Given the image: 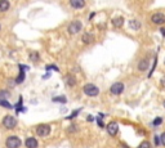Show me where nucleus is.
Wrapping results in <instances>:
<instances>
[{
  "label": "nucleus",
  "mask_w": 165,
  "mask_h": 148,
  "mask_svg": "<svg viewBox=\"0 0 165 148\" xmlns=\"http://www.w3.org/2000/svg\"><path fill=\"white\" fill-rule=\"evenodd\" d=\"M83 90H84V94L88 97H97L98 94H100V89H98V86H95L94 84H85Z\"/></svg>",
  "instance_id": "f257e3e1"
},
{
  "label": "nucleus",
  "mask_w": 165,
  "mask_h": 148,
  "mask_svg": "<svg viewBox=\"0 0 165 148\" xmlns=\"http://www.w3.org/2000/svg\"><path fill=\"white\" fill-rule=\"evenodd\" d=\"M81 30H83V23L80 22V21H72V22L67 26V31H69V34H71V35L79 34Z\"/></svg>",
  "instance_id": "f03ea898"
},
{
  "label": "nucleus",
  "mask_w": 165,
  "mask_h": 148,
  "mask_svg": "<svg viewBox=\"0 0 165 148\" xmlns=\"http://www.w3.org/2000/svg\"><path fill=\"white\" fill-rule=\"evenodd\" d=\"M21 143H22L21 139L18 138V136H16V135L8 136L7 141H5L7 148H19V147H21Z\"/></svg>",
  "instance_id": "7ed1b4c3"
},
{
  "label": "nucleus",
  "mask_w": 165,
  "mask_h": 148,
  "mask_svg": "<svg viewBox=\"0 0 165 148\" xmlns=\"http://www.w3.org/2000/svg\"><path fill=\"white\" fill-rule=\"evenodd\" d=\"M3 125H4V128H7L9 130L14 129L16 125H17V120H16V117H13V116L8 115V116H5V117L3 119Z\"/></svg>",
  "instance_id": "20e7f679"
},
{
  "label": "nucleus",
  "mask_w": 165,
  "mask_h": 148,
  "mask_svg": "<svg viewBox=\"0 0 165 148\" xmlns=\"http://www.w3.org/2000/svg\"><path fill=\"white\" fill-rule=\"evenodd\" d=\"M151 22H152L153 25H157V26L164 25V23H165V14H164V13H160V12L153 13V14L151 16Z\"/></svg>",
  "instance_id": "39448f33"
},
{
  "label": "nucleus",
  "mask_w": 165,
  "mask_h": 148,
  "mask_svg": "<svg viewBox=\"0 0 165 148\" xmlns=\"http://www.w3.org/2000/svg\"><path fill=\"white\" fill-rule=\"evenodd\" d=\"M110 91H111V94H114V96H120V94L124 91V84L123 82L112 84L111 88H110Z\"/></svg>",
  "instance_id": "423d86ee"
},
{
  "label": "nucleus",
  "mask_w": 165,
  "mask_h": 148,
  "mask_svg": "<svg viewBox=\"0 0 165 148\" xmlns=\"http://www.w3.org/2000/svg\"><path fill=\"white\" fill-rule=\"evenodd\" d=\"M49 133H50V126L47 124H41L36 128V134L39 136H47L49 135Z\"/></svg>",
  "instance_id": "0eeeda50"
},
{
  "label": "nucleus",
  "mask_w": 165,
  "mask_h": 148,
  "mask_svg": "<svg viewBox=\"0 0 165 148\" xmlns=\"http://www.w3.org/2000/svg\"><path fill=\"white\" fill-rule=\"evenodd\" d=\"M107 133L111 135V136H115L117 133H119V124L112 121V122H110L107 125Z\"/></svg>",
  "instance_id": "6e6552de"
},
{
  "label": "nucleus",
  "mask_w": 165,
  "mask_h": 148,
  "mask_svg": "<svg viewBox=\"0 0 165 148\" xmlns=\"http://www.w3.org/2000/svg\"><path fill=\"white\" fill-rule=\"evenodd\" d=\"M148 66H150L148 58H142V59L138 62L137 68H138V71H141V72H145L146 70H148Z\"/></svg>",
  "instance_id": "1a4fd4ad"
},
{
  "label": "nucleus",
  "mask_w": 165,
  "mask_h": 148,
  "mask_svg": "<svg viewBox=\"0 0 165 148\" xmlns=\"http://www.w3.org/2000/svg\"><path fill=\"white\" fill-rule=\"evenodd\" d=\"M81 41H83V44L88 45V44H90L94 41V35L90 34V32H84L83 36H81Z\"/></svg>",
  "instance_id": "9d476101"
},
{
  "label": "nucleus",
  "mask_w": 165,
  "mask_h": 148,
  "mask_svg": "<svg viewBox=\"0 0 165 148\" xmlns=\"http://www.w3.org/2000/svg\"><path fill=\"white\" fill-rule=\"evenodd\" d=\"M64 84H66L67 86H70V88L75 86V85H76V79H75V76L71 75V73L66 75V76H64Z\"/></svg>",
  "instance_id": "9b49d317"
},
{
  "label": "nucleus",
  "mask_w": 165,
  "mask_h": 148,
  "mask_svg": "<svg viewBox=\"0 0 165 148\" xmlns=\"http://www.w3.org/2000/svg\"><path fill=\"white\" fill-rule=\"evenodd\" d=\"M70 5L74 9H83L85 7V2L84 0H70Z\"/></svg>",
  "instance_id": "f8f14e48"
},
{
  "label": "nucleus",
  "mask_w": 165,
  "mask_h": 148,
  "mask_svg": "<svg viewBox=\"0 0 165 148\" xmlns=\"http://www.w3.org/2000/svg\"><path fill=\"white\" fill-rule=\"evenodd\" d=\"M141 27H142V23L138 19H130L129 21V28H131L133 31H138V30H141Z\"/></svg>",
  "instance_id": "ddd939ff"
},
{
  "label": "nucleus",
  "mask_w": 165,
  "mask_h": 148,
  "mask_svg": "<svg viewBox=\"0 0 165 148\" xmlns=\"http://www.w3.org/2000/svg\"><path fill=\"white\" fill-rule=\"evenodd\" d=\"M25 144H26L27 148H38V146H39L36 138H32V136H31V138H27V139H26Z\"/></svg>",
  "instance_id": "4468645a"
},
{
  "label": "nucleus",
  "mask_w": 165,
  "mask_h": 148,
  "mask_svg": "<svg viewBox=\"0 0 165 148\" xmlns=\"http://www.w3.org/2000/svg\"><path fill=\"white\" fill-rule=\"evenodd\" d=\"M112 25H114V27H116V28L123 27V25H124V17H115V18L112 19Z\"/></svg>",
  "instance_id": "2eb2a0df"
},
{
  "label": "nucleus",
  "mask_w": 165,
  "mask_h": 148,
  "mask_svg": "<svg viewBox=\"0 0 165 148\" xmlns=\"http://www.w3.org/2000/svg\"><path fill=\"white\" fill-rule=\"evenodd\" d=\"M9 8H10L9 0H0V12L4 13V12H7Z\"/></svg>",
  "instance_id": "dca6fc26"
},
{
  "label": "nucleus",
  "mask_w": 165,
  "mask_h": 148,
  "mask_svg": "<svg viewBox=\"0 0 165 148\" xmlns=\"http://www.w3.org/2000/svg\"><path fill=\"white\" fill-rule=\"evenodd\" d=\"M0 106H2V107H5V108H12L13 106L10 104L5 98H0Z\"/></svg>",
  "instance_id": "f3484780"
},
{
  "label": "nucleus",
  "mask_w": 165,
  "mask_h": 148,
  "mask_svg": "<svg viewBox=\"0 0 165 148\" xmlns=\"http://www.w3.org/2000/svg\"><path fill=\"white\" fill-rule=\"evenodd\" d=\"M23 80H25V71H22V70H21V73L18 75V77L16 79V84H21V82H23Z\"/></svg>",
  "instance_id": "a211bd4d"
},
{
  "label": "nucleus",
  "mask_w": 165,
  "mask_h": 148,
  "mask_svg": "<svg viewBox=\"0 0 165 148\" xmlns=\"http://www.w3.org/2000/svg\"><path fill=\"white\" fill-rule=\"evenodd\" d=\"M30 59H32L34 62H38V61H39V53H38V52L30 53Z\"/></svg>",
  "instance_id": "6ab92c4d"
},
{
  "label": "nucleus",
  "mask_w": 165,
  "mask_h": 148,
  "mask_svg": "<svg viewBox=\"0 0 165 148\" xmlns=\"http://www.w3.org/2000/svg\"><path fill=\"white\" fill-rule=\"evenodd\" d=\"M53 102H58V103H66V102H67V99H66V97H54V98H53Z\"/></svg>",
  "instance_id": "aec40b11"
},
{
  "label": "nucleus",
  "mask_w": 165,
  "mask_h": 148,
  "mask_svg": "<svg viewBox=\"0 0 165 148\" xmlns=\"http://www.w3.org/2000/svg\"><path fill=\"white\" fill-rule=\"evenodd\" d=\"M138 148H151V143L148 141H143L138 146Z\"/></svg>",
  "instance_id": "412c9836"
},
{
  "label": "nucleus",
  "mask_w": 165,
  "mask_h": 148,
  "mask_svg": "<svg viewBox=\"0 0 165 148\" xmlns=\"http://www.w3.org/2000/svg\"><path fill=\"white\" fill-rule=\"evenodd\" d=\"M162 124V117H156L155 120L152 121V125L153 126H159V125H161Z\"/></svg>",
  "instance_id": "4be33fe9"
},
{
  "label": "nucleus",
  "mask_w": 165,
  "mask_h": 148,
  "mask_svg": "<svg viewBox=\"0 0 165 148\" xmlns=\"http://www.w3.org/2000/svg\"><path fill=\"white\" fill-rule=\"evenodd\" d=\"M76 130H78V126H76V125H71L69 128V133H75Z\"/></svg>",
  "instance_id": "5701e85b"
},
{
  "label": "nucleus",
  "mask_w": 165,
  "mask_h": 148,
  "mask_svg": "<svg viewBox=\"0 0 165 148\" xmlns=\"http://www.w3.org/2000/svg\"><path fill=\"white\" fill-rule=\"evenodd\" d=\"M45 68H47V70H48V71H50V70H54V71H59V70H58V67H57V66H47V67H45Z\"/></svg>",
  "instance_id": "b1692460"
},
{
  "label": "nucleus",
  "mask_w": 165,
  "mask_h": 148,
  "mask_svg": "<svg viewBox=\"0 0 165 148\" xmlns=\"http://www.w3.org/2000/svg\"><path fill=\"white\" fill-rule=\"evenodd\" d=\"M160 143H161L162 146H165V133H162L161 136H160Z\"/></svg>",
  "instance_id": "393cba45"
},
{
  "label": "nucleus",
  "mask_w": 165,
  "mask_h": 148,
  "mask_svg": "<svg viewBox=\"0 0 165 148\" xmlns=\"http://www.w3.org/2000/svg\"><path fill=\"white\" fill-rule=\"evenodd\" d=\"M8 96H9L8 91H0V98H2V97H8Z\"/></svg>",
  "instance_id": "a878e982"
},
{
  "label": "nucleus",
  "mask_w": 165,
  "mask_h": 148,
  "mask_svg": "<svg viewBox=\"0 0 165 148\" xmlns=\"http://www.w3.org/2000/svg\"><path fill=\"white\" fill-rule=\"evenodd\" d=\"M155 143H156V144H160V139H159V136H157V135L155 136Z\"/></svg>",
  "instance_id": "bb28decb"
},
{
  "label": "nucleus",
  "mask_w": 165,
  "mask_h": 148,
  "mask_svg": "<svg viewBox=\"0 0 165 148\" xmlns=\"http://www.w3.org/2000/svg\"><path fill=\"white\" fill-rule=\"evenodd\" d=\"M160 31H161V35H162V36H165V27H161V28H160Z\"/></svg>",
  "instance_id": "cd10ccee"
},
{
  "label": "nucleus",
  "mask_w": 165,
  "mask_h": 148,
  "mask_svg": "<svg viewBox=\"0 0 165 148\" xmlns=\"http://www.w3.org/2000/svg\"><path fill=\"white\" fill-rule=\"evenodd\" d=\"M98 125H100L101 126V128H103V122H102V120L100 119V120H98Z\"/></svg>",
  "instance_id": "c85d7f7f"
},
{
  "label": "nucleus",
  "mask_w": 165,
  "mask_h": 148,
  "mask_svg": "<svg viewBox=\"0 0 165 148\" xmlns=\"http://www.w3.org/2000/svg\"><path fill=\"white\" fill-rule=\"evenodd\" d=\"M161 85H162V86H165V76L161 79Z\"/></svg>",
  "instance_id": "c756f323"
},
{
  "label": "nucleus",
  "mask_w": 165,
  "mask_h": 148,
  "mask_svg": "<svg viewBox=\"0 0 165 148\" xmlns=\"http://www.w3.org/2000/svg\"><path fill=\"white\" fill-rule=\"evenodd\" d=\"M94 16H95V13L93 12V13H90V16H89V19H93L94 18Z\"/></svg>",
  "instance_id": "7c9ffc66"
},
{
  "label": "nucleus",
  "mask_w": 165,
  "mask_h": 148,
  "mask_svg": "<svg viewBox=\"0 0 165 148\" xmlns=\"http://www.w3.org/2000/svg\"><path fill=\"white\" fill-rule=\"evenodd\" d=\"M88 121H89V122L93 121V117H92V116H88Z\"/></svg>",
  "instance_id": "2f4dec72"
},
{
  "label": "nucleus",
  "mask_w": 165,
  "mask_h": 148,
  "mask_svg": "<svg viewBox=\"0 0 165 148\" xmlns=\"http://www.w3.org/2000/svg\"><path fill=\"white\" fill-rule=\"evenodd\" d=\"M164 107H165V101H164Z\"/></svg>",
  "instance_id": "473e14b6"
},
{
  "label": "nucleus",
  "mask_w": 165,
  "mask_h": 148,
  "mask_svg": "<svg viewBox=\"0 0 165 148\" xmlns=\"http://www.w3.org/2000/svg\"><path fill=\"white\" fill-rule=\"evenodd\" d=\"M0 30H2V25H0Z\"/></svg>",
  "instance_id": "72a5a7b5"
},
{
  "label": "nucleus",
  "mask_w": 165,
  "mask_h": 148,
  "mask_svg": "<svg viewBox=\"0 0 165 148\" xmlns=\"http://www.w3.org/2000/svg\"><path fill=\"white\" fill-rule=\"evenodd\" d=\"M164 63H165V59H164Z\"/></svg>",
  "instance_id": "f704fd0d"
}]
</instances>
